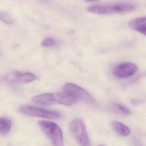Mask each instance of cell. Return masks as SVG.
I'll return each mask as SVG.
<instances>
[{
  "mask_svg": "<svg viewBox=\"0 0 146 146\" xmlns=\"http://www.w3.org/2000/svg\"><path fill=\"white\" fill-rule=\"evenodd\" d=\"M69 129L80 146H91L86 125L80 118H76L70 122Z\"/></svg>",
  "mask_w": 146,
  "mask_h": 146,
  "instance_id": "cell-3",
  "label": "cell"
},
{
  "mask_svg": "<svg viewBox=\"0 0 146 146\" xmlns=\"http://www.w3.org/2000/svg\"><path fill=\"white\" fill-rule=\"evenodd\" d=\"M86 1H97V0H86Z\"/></svg>",
  "mask_w": 146,
  "mask_h": 146,
  "instance_id": "cell-17",
  "label": "cell"
},
{
  "mask_svg": "<svg viewBox=\"0 0 146 146\" xmlns=\"http://www.w3.org/2000/svg\"><path fill=\"white\" fill-rule=\"evenodd\" d=\"M36 76L30 72H14L8 74L6 77L9 82L28 83L35 80Z\"/></svg>",
  "mask_w": 146,
  "mask_h": 146,
  "instance_id": "cell-7",
  "label": "cell"
},
{
  "mask_svg": "<svg viewBox=\"0 0 146 146\" xmlns=\"http://www.w3.org/2000/svg\"><path fill=\"white\" fill-rule=\"evenodd\" d=\"M139 32L142 33L143 35H145L146 36V29H143V30H141Z\"/></svg>",
  "mask_w": 146,
  "mask_h": 146,
  "instance_id": "cell-16",
  "label": "cell"
},
{
  "mask_svg": "<svg viewBox=\"0 0 146 146\" xmlns=\"http://www.w3.org/2000/svg\"><path fill=\"white\" fill-rule=\"evenodd\" d=\"M138 71L137 66L134 63L124 62L120 63L115 67L113 74L118 78H125L134 75Z\"/></svg>",
  "mask_w": 146,
  "mask_h": 146,
  "instance_id": "cell-6",
  "label": "cell"
},
{
  "mask_svg": "<svg viewBox=\"0 0 146 146\" xmlns=\"http://www.w3.org/2000/svg\"><path fill=\"white\" fill-rule=\"evenodd\" d=\"M109 107L111 110L120 115L128 116L132 114V111L128 108L118 103L111 102L109 104Z\"/></svg>",
  "mask_w": 146,
  "mask_h": 146,
  "instance_id": "cell-11",
  "label": "cell"
},
{
  "mask_svg": "<svg viewBox=\"0 0 146 146\" xmlns=\"http://www.w3.org/2000/svg\"><path fill=\"white\" fill-rule=\"evenodd\" d=\"M32 100L36 104L46 106L55 104L54 94H43L34 96Z\"/></svg>",
  "mask_w": 146,
  "mask_h": 146,
  "instance_id": "cell-9",
  "label": "cell"
},
{
  "mask_svg": "<svg viewBox=\"0 0 146 146\" xmlns=\"http://www.w3.org/2000/svg\"><path fill=\"white\" fill-rule=\"evenodd\" d=\"M12 122L11 120L6 117H0V133H7L12 127Z\"/></svg>",
  "mask_w": 146,
  "mask_h": 146,
  "instance_id": "cell-13",
  "label": "cell"
},
{
  "mask_svg": "<svg viewBox=\"0 0 146 146\" xmlns=\"http://www.w3.org/2000/svg\"><path fill=\"white\" fill-rule=\"evenodd\" d=\"M54 96L55 104L68 106L73 105L78 100L72 94L64 91L59 93L55 94Z\"/></svg>",
  "mask_w": 146,
  "mask_h": 146,
  "instance_id": "cell-8",
  "label": "cell"
},
{
  "mask_svg": "<svg viewBox=\"0 0 146 146\" xmlns=\"http://www.w3.org/2000/svg\"><path fill=\"white\" fill-rule=\"evenodd\" d=\"M38 125L44 134L50 140L53 146H63L62 131L56 123L47 121H40Z\"/></svg>",
  "mask_w": 146,
  "mask_h": 146,
  "instance_id": "cell-1",
  "label": "cell"
},
{
  "mask_svg": "<svg viewBox=\"0 0 146 146\" xmlns=\"http://www.w3.org/2000/svg\"></svg>",
  "mask_w": 146,
  "mask_h": 146,
  "instance_id": "cell-18",
  "label": "cell"
},
{
  "mask_svg": "<svg viewBox=\"0 0 146 146\" xmlns=\"http://www.w3.org/2000/svg\"><path fill=\"white\" fill-rule=\"evenodd\" d=\"M63 91L73 94L78 100H82L89 104L95 103V100L82 88L72 83H67L63 87Z\"/></svg>",
  "mask_w": 146,
  "mask_h": 146,
  "instance_id": "cell-5",
  "label": "cell"
},
{
  "mask_svg": "<svg viewBox=\"0 0 146 146\" xmlns=\"http://www.w3.org/2000/svg\"><path fill=\"white\" fill-rule=\"evenodd\" d=\"M56 44V42L54 39L52 38H47L44 39L42 42V45L44 47H51L54 46Z\"/></svg>",
  "mask_w": 146,
  "mask_h": 146,
  "instance_id": "cell-15",
  "label": "cell"
},
{
  "mask_svg": "<svg viewBox=\"0 0 146 146\" xmlns=\"http://www.w3.org/2000/svg\"><path fill=\"white\" fill-rule=\"evenodd\" d=\"M0 20L6 24L11 25L13 23V20L7 14L0 12Z\"/></svg>",
  "mask_w": 146,
  "mask_h": 146,
  "instance_id": "cell-14",
  "label": "cell"
},
{
  "mask_svg": "<svg viewBox=\"0 0 146 146\" xmlns=\"http://www.w3.org/2000/svg\"><path fill=\"white\" fill-rule=\"evenodd\" d=\"M19 111L27 115L47 119H58L60 116V113L59 111L31 106H21L20 107Z\"/></svg>",
  "mask_w": 146,
  "mask_h": 146,
  "instance_id": "cell-4",
  "label": "cell"
},
{
  "mask_svg": "<svg viewBox=\"0 0 146 146\" xmlns=\"http://www.w3.org/2000/svg\"><path fill=\"white\" fill-rule=\"evenodd\" d=\"M111 125L113 130L120 136L126 137L131 133L130 129L120 122L114 121L111 122Z\"/></svg>",
  "mask_w": 146,
  "mask_h": 146,
  "instance_id": "cell-10",
  "label": "cell"
},
{
  "mask_svg": "<svg viewBox=\"0 0 146 146\" xmlns=\"http://www.w3.org/2000/svg\"><path fill=\"white\" fill-rule=\"evenodd\" d=\"M135 7L130 3H118L112 5H96L90 6L87 11L100 15L121 13L132 11Z\"/></svg>",
  "mask_w": 146,
  "mask_h": 146,
  "instance_id": "cell-2",
  "label": "cell"
},
{
  "mask_svg": "<svg viewBox=\"0 0 146 146\" xmlns=\"http://www.w3.org/2000/svg\"><path fill=\"white\" fill-rule=\"evenodd\" d=\"M129 26L130 28L138 32L146 29V17L133 20L129 22Z\"/></svg>",
  "mask_w": 146,
  "mask_h": 146,
  "instance_id": "cell-12",
  "label": "cell"
}]
</instances>
